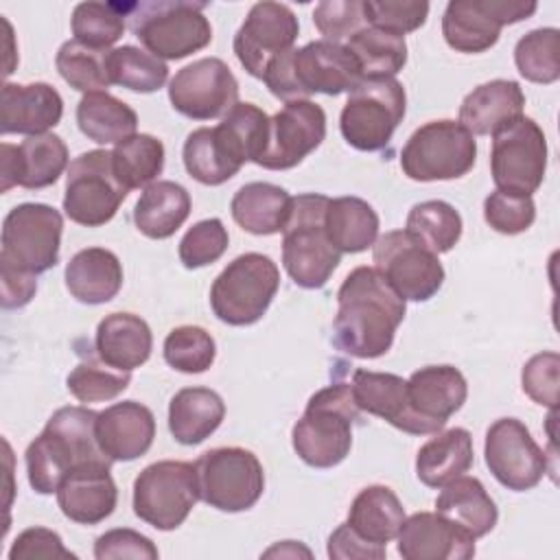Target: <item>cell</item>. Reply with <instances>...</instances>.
Here are the masks:
<instances>
[{
  "mask_svg": "<svg viewBox=\"0 0 560 560\" xmlns=\"http://www.w3.org/2000/svg\"><path fill=\"white\" fill-rule=\"evenodd\" d=\"M405 313L407 302L374 267H357L337 291L335 346L357 359H378L392 348Z\"/></svg>",
  "mask_w": 560,
  "mask_h": 560,
  "instance_id": "6da1fadb",
  "label": "cell"
},
{
  "mask_svg": "<svg viewBox=\"0 0 560 560\" xmlns=\"http://www.w3.org/2000/svg\"><path fill=\"white\" fill-rule=\"evenodd\" d=\"M98 413L88 407L57 409L42 433L26 446L28 483L39 494H52L81 464L112 462L96 442Z\"/></svg>",
  "mask_w": 560,
  "mask_h": 560,
  "instance_id": "7a4b0ae2",
  "label": "cell"
},
{
  "mask_svg": "<svg viewBox=\"0 0 560 560\" xmlns=\"http://www.w3.org/2000/svg\"><path fill=\"white\" fill-rule=\"evenodd\" d=\"M262 81L276 98L289 103L311 94L337 96L352 92L363 81V72L343 44L317 39L276 57Z\"/></svg>",
  "mask_w": 560,
  "mask_h": 560,
  "instance_id": "3957f363",
  "label": "cell"
},
{
  "mask_svg": "<svg viewBox=\"0 0 560 560\" xmlns=\"http://www.w3.org/2000/svg\"><path fill=\"white\" fill-rule=\"evenodd\" d=\"M359 413L350 383L322 387L308 398L302 418L293 424V451L313 468L341 464L350 453L352 424Z\"/></svg>",
  "mask_w": 560,
  "mask_h": 560,
  "instance_id": "277c9868",
  "label": "cell"
},
{
  "mask_svg": "<svg viewBox=\"0 0 560 560\" xmlns=\"http://www.w3.org/2000/svg\"><path fill=\"white\" fill-rule=\"evenodd\" d=\"M326 203L328 197L319 192L293 197L282 230V265L302 289H322L341 260V254L326 234Z\"/></svg>",
  "mask_w": 560,
  "mask_h": 560,
  "instance_id": "5b68a950",
  "label": "cell"
},
{
  "mask_svg": "<svg viewBox=\"0 0 560 560\" xmlns=\"http://www.w3.org/2000/svg\"><path fill=\"white\" fill-rule=\"evenodd\" d=\"M203 2L151 0L129 2V26L158 59H184L212 42V26Z\"/></svg>",
  "mask_w": 560,
  "mask_h": 560,
  "instance_id": "8992f818",
  "label": "cell"
},
{
  "mask_svg": "<svg viewBox=\"0 0 560 560\" xmlns=\"http://www.w3.org/2000/svg\"><path fill=\"white\" fill-rule=\"evenodd\" d=\"M280 287L278 265L258 252L236 256L214 278L210 306L217 319L230 326H252L269 308Z\"/></svg>",
  "mask_w": 560,
  "mask_h": 560,
  "instance_id": "52a82bcc",
  "label": "cell"
},
{
  "mask_svg": "<svg viewBox=\"0 0 560 560\" xmlns=\"http://www.w3.org/2000/svg\"><path fill=\"white\" fill-rule=\"evenodd\" d=\"M477 160L475 136L457 120H431L418 127L400 151V168L413 182L464 177Z\"/></svg>",
  "mask_w": 560,
  "mask_h": 560,
  "instance_id": "ba28073f",
  "label": "cell"
},
{
  "mask_svg": "<svg viewBox=\"0 0 560 560\" xmlns=\"http://www.w3.org/2000/svg\"><path fill=\"white\" fill-rule=\"evenodd\" d=\"M407 94L394 77L363 79L343 103L339 129L357 151H381L405 118Z\"/></svg>",
  "mask_w": 560,
  "mask_h": 560,
  "instance_id": "9c48e42d",
  "label": "cell"
},
{
  "mask_svg": "<svg viewBox=\"0 0 560 560\" xmlns=\"http://www.w3.org/2000/svg\"><path fill=\"white\" fill-rule=\"evenodd\" d=\"M63 217L48 203L26 201L2 221L0 265L39 276L59 262Z\"/></svg>",
  "mask_w": 560,
  "mask_h": 560,
  "instance_id": "30bf717a",
  "label": "cell"
},
{
  "mask_svg": "<svg viewBox=\"0 0 560 560\" xmlns=\"http://www.w3.org/2000/svg\"><path fill=\"white\" fill-rule=\"evenodd\" d=\"M199 499L219 512H245L258 503L265 490L260 459L241 446L206 451L197 462Z\"/></svg>",
  "mask_w": 560,
  "mask_h": 560,
  "instance_id": "8fae6325",
  "label": "cell"
},
{
  "mask_svg": "<svg viewBox=\"0 0 560 560\" xmlns=\"http://www.w3.org/2000/svg\"><path fill=\"white\" fill-rule=\"evenodd\" d=\"M199 501L195 464L162 459L149 464L133 481V512L147 525L177 529Z\"/></svg>",
  "mask_w": 560,
  "mask_h": 560,
  "instance_id": "7c38bea8",
  "label": "cell"
},
{
  "mask_svg": "<svg viewBox=\"0 0 560 560\" xmlns=\"http://www.w3.org/2000/svg\"><path fill=\"white\" fill-rule=\"evenodd\" d=\"M127 192L116 177L112 151H85L66 171L63 212L79 225L98 228L116 217Z\"/></svg>",
  "mask_w": 560,
  "mask_h": 560,
  "instance_id": "4fadbf2b",
  "label": "cell"
},
{
  "mask_svg": "<svg viewBox=\"0 0 560 560\" xmlns=\"http://www.w3.org/2000/svg\"><path fill=\"white\" fill-rule=\"evenodd\" d=\"M547 173V138L529 116H518L492 133L490 175L497 190L536 192Z\"/></svg>",
  "mask_w": 560,
  "mask_h": 560,
  "instance_id": "5bb4252c",
  "label": "cell"
},
{
  "mask_svg": "<svg viewBox=\"0 0 560 560\" xmlns=\"http://www.w3.org/2000/svg\"><path fill=\"white\" fill-rule=\"evenodd\" d=\"M374 269L407 302H427L444 284V267L435 252L407 230H392L372 245Z\"/></svg>",
  "mask_w": 560,
  "mask_h": 560,
  "instance_id": "9a60e30c",
  "label": "cell"
},
{
  "mask_svg": "<svg viewBox=\"0 0 560 560\" xmlns=\"http://www.w3.org/2000/svg\"><path fill=\"white\" fill-rule=\"evenodd\" d=\"M536 9V2L523 0H451L442 15V35L457 52H486L499 42L505 24L523 22Z\"/></svg>",
  "mask_w": 560,
  "mask_h": 560,
  "instance_id": "2e32d148",
  "label": "cell"
},
{
  "mask_svg": "<svg viewBox=\"0 0 560 560\" xmlns=\"http://www.w3.org/2000/svg\"><path fill=\"white\" fill-rule=\"evenodd\" d=\"M483 457L492 477L512 492L532 490L549 470L547 453L518 418H499L488 427Z\"/></svg>",
  "mask_w": 560,
  "mask_h": 560,
  "instance_id": "e0dca14e",
  "label": "cell"
},
{
  "mask_svg": "<svg viewBox=\"0 0 560 560\" xmlns=\"http://www.w3.org/2000/svg\"><path fill=\"white\" fill-rule=\"evenodd\" d=\"M168 101L186 118L212 120L238 103V81L223 59L203 57L175 72L168 81Z\"/></svg>",
  "mask_w": 560,
  "mask_h": 560,
  "instance_id": "ac0fdd59",
  "label": "cell"
},
{
  "mask_svg": "<svg viewBox=\"0 0 560 560\" xmlns=\"http://www.w3.org/2000/svg\"><path fill=\"white\" fill-rule=\"evenodd\" d=\"M300 33V22L291 7L282 2H256L234 35V52L241 66L256 79L267 66L291 50Z\"/></svg>",
  "mask_w": 560,
  "mask_h": 560,
  "instance_id": "d6986e66",
  "label": "cell"
},
{
  "mask_svg": "<svg viewBox=\"0 0 560 560\" xmlns=\"http://www.w3.org/2000/svg\"><path fill=\"white\" fill-rule=\"evenodd\" d=\"M326 138V112L322 105L302 98L289 101L269 118V140L258 166L289 171L313 153Z\"/></svg>",
  "mask_w": 560,
  "mask_h": 560,
  "instance_id": "ffe728a7",
  "label": "cell"
},
{
  "mask_svg": "<svg viewBox=\"0 0 560 560\" xmlns=\"http://www.w3.org/2000/svg\"><path fill=\"white\" fill-rule=\"evenodd\" d=\"M68 147L57 133L26 136L20 144H0V190L52 186L68 168Z\"/></svg>",
  "mask_w": 560,
  "mask_h": 560,
  "instance_id": "44dd1931",
  "label": "cell"
},
{
  "mask_svg": "<svg viewBox=\"0 0 560 560\" xmlns=\"http://www.w3.org/2000/svg\"><path fill=\"white\" fill-rule=\"evenodd\" d=\"M350 387L354 402L361 411L378 416L405 433L429 435L442 431L411 409L407 396V381L398 374L354 370Z\"/></svg>",
  "mask_w": 560,
  "mask_h": 560,
  "instance_id": "7402d4cb",
  "label": "cell"
},
{
  "mask_svg": "<svg viewBox=\"0 0 560 560\" xmlns=\"http://www.w3.org/2000/svg\"><path fill=\"white\" fill-rule=\"evenodd\" d=\"M396 540L405 560H468L475 556V538L438 512L405 516Z\"/></svg>",
  "mask_w": 560,
  "mask_h": 560,
  "instance_id": "603a6c76",
  "label": "cell"
},
{
  "mask_svg": "<svg viewBox=\"0 0 560 560\" xmlns=\"http://www.w3.org/2000/svg\"><path fill=\"white\" fill-rule=\"evenodd\" d=\"M109 468L112 462L81 464L61 481L55 494L66 518L79 525H96L116 510L118 488Z\"/></svg>",
  "mask_w": 560,
  "mask_h": 560,
  "instance_id": "cb8c5ba5",
  "label": "cell"
},
{
  "mask_svg": "<svg viewBox=\"0 0 560 560\" xmlns=\"http://www.w3.org/2000/svg\"><path fill=\"white\" fill-rule=\"evenodd\" d=\"M63 116V98L50 83H4L0 92V131L42 136Z\"/></svg>",
  "mask_w": 560,
  "mask_h": 560,
  "instance_id": "d4e9b609",
  "label": "cell"
},
{
  "mask_svg": "<svg viewBox=\"0 0 560 560\" xmlns=\"http://www.w3.org/2000/svg\"><path fill=\"white\" fill-rule=\"evenodd\" d=\"M182 158L186 173L206 186H221L232 179L245 162H249L245 149L223 122L190 131L184 142Z\"/></svg>",
  "mask_w": 560,
  "mask_h": 560,
  "instance_id": "484cf974",
  "label": "cell"
},
{
  "mask_svg": "<svg viewBox=\"0 0 560 560\" xmlns=\"http://www.w3.org/2000/svg\"><path fill=\"white\" fill-rule=\"evenodd\" d=\"M155 438L153 411L136 400H122L98 411L96 442L112 462L142 457Z\"/></svg>",
  "mask_w": 560,
  "mask_h": 560,
  "instance_id": "4316f807",
  "label": "cell"
},
{
  "mask_svg": "<svg viewBox=\"0 0 560 560\" xmlns=\"http://www.w3.org/2000/svg\"><path fill=\"white\" fill-rule=\"evenodd\" d=\"M407 396L420 418L442 429L466 402L468 383L453 365H427L407 378Z\"/></svg>",
  "mask_w": 560,
  "mask_h": 560,
  "instance_id": "83f0119b",
  "label": "cell"
},
{
  "mask_svg": "<svg viewBox=\"0 0 560 560\" xmlns=\"http://www.w3.org/2000/svg\"><path fill=\"white\" fill-rule=\"evenodd\" d=\"M525 94L516 81L492 79L468 92L459 105V125L472 136H492L523 116Z\"/></svg>",
  "mask_w": 560,
  "mask_h": 560,
  "instance_id": "f1b7e54d",
  "label": "cell"
},
{
  "mask_svg": "<svg viewBox=\"0 0 560 560\" xmlns=\"http://www.w3.org/2000/svg\"><path fill=\"white\" fill-rule=\"evenodd\" d=\"M94 348L103 363L122 372H133L149 361L153 335L140 315L109 313L96 326Z\"/></svg>",
  "mask_w": 560,
  "mask_h": 560,
  "instance_id": "f546056e",
  "label": "cell"
},
{
  "mask_svg": "<svg viewBox=\"0 0 560 560\" xmlns=\"http://www.w3.org/2000/svg\"><path fill=\"white\" fill-rule=\"evenodd\" d=\"M66 289L83 304H105L122 287V265L105 247H85L77 252L63 271Z\"/></svg>",
  "mask_w": 560,
  "mask_h": 560,
  "instance_id": "4dcf8cb0",
  "label": "cell"
},
{
  "mask_svg": "<svg viewBox=\"0 0 560 560\" xmlns=\"http://www.w3.org/2000/svg\"><path fill=\"white\" fill-rule=\"evenodd\" d=\"M291 201L293 197L278 184L249 182L234 192L230 212L241 230L256 236H271L284 230Z\"/></svg>",
  "mask_w": 560,
  "mask_h": 560,
  "instance_id": "1f68e13d",
  "label": "cell"
},
{
  "mask_svg": "<svg viewBox=\"0 0 560 560\" xmlns=\"http://www.w3.org/2000/svg\"><path fill=\"white\" fill-rule=\"evenodd\" d=\"M223 418L225 402L210 387H184L168 402V431L184 446L201 444Z\"/></svg>",
  "mask_w": 560,
  "mask_h": 560,
  "instance_id": "d6a6232c",
  "label": "cell"
},
{
  "mask_svg": "<svg viewBox=\"0 0 560 560\" xmlns=\"http://www.w3.org/2000/svg\"><path fill=\"white\" fill-rule=\"evenodd\" d=\"M435 512L459 525L475 540L490 534L497 525L499 510L477 477H457L442 486L435 499Z\"/></svg>",
  "mask_w": 560,
  "mask_h": 560,
  "instance_id": "836d02e7",
  "label": "cell"
},
{
  "mask_svg": "<svg viewBox=\"0 0 560 560\" xmlns=\"http://www.w3.org/2000/svg\"><path fill=\"white\" fill-rule=\"evenodd\" d=\"M188 190L171 179L149 184L133 206V223L147 238L173 236L190 214Z\"/></svg>",
  "mask_w": 560,
  "mask_h": 560,
  "instance_id": "e575fe53",
  "label": "cell"
},
{
  "mask_svg": "<svg viewBox=\"0 0 560 560\" xmlns=\"http://www.w3.org/2000/svg\"><path fill=\"white\" fill-rule=\"evenodd\" d=\"M472 462V435L462 427H453L442 433L438 431L420 446L416 455V475L424 486L442 488L468 472Z\"/></svg>",
  "mask_w": 560,
  "mask_h": 560,
  "instance_id": "d590c367",
  "label": "cell"
},
{
  "mask_svg": "<svg viewBox=\"0 0 560 560\" xmlns=\"http://www.w3.org/2000/svg\"><path fill=\"white\" fill-rule=\"evenodd\" d=\"M405 521V508L396 492L387 486L374 483L359 490L348 510V525L368 542L387 547L398 536Z\"/></svg>",
  "mask_w": 560,
  "mask_h": 560,
  "instance_id": "8d00e7d4",
  "label": "cell"
},
{
  "mask_svg": "<svg viewBox=\"0 0 560 560\" xmlns=\"http://www.w3.org/2000/svg\"><path fill=\"white\" fill-rule=\"evenodd\" d=\"M324 225L339 254H359L378 238V214L361 197H335L326 203Z\"/></svg>",
  "mask_w": 560,
  "mask_h": 560,
  "instance_id": "74e56055",
  "label": "cell"
},
{
  "mask_svg": "<svg viewBox=\"0 0 560 560\" xmlns=\"http://www.w3.org/2000/svg\"><path fill=\"white\" fill-rule=\"evenodd\" d=\"M77 125L96 144H118L136 133L138 114L109 92H90L77 105Z\"/></svg>",
  "mask_w": 560,
  "mask_h": 560,
  "instance_id": "f35d334b",
  "label": "cell"
},
{
  "mask_svg": "<svg viewBox=\"0 0 560 560\" xmlns=\"http://www.w3.org/2000/svg\"><path fill=\"white\" fill-rule=\"evenodd\" d=\"M346 48L354 55L363 79L394 77L407 63L405 37L378 26H363L348 39Z\"/></svg>",
  "mask_w": 560,
  "mask_h": 560,
  "instance_id": "ab89813d",
  "label": "cell"
},
{
  "mask_svg": "<svg viewBox=\"0 0 560 560\" xmlns=\"http://www.w3.org/2000/svg\"><path fill=\"white\" fill-rule=\"evenodd\" d=\"M112 160L116 177L127 190L147 188L164 168V144L151 133H133L114 147Z\"/></svg>",
  "mask_w": 560,
  "mask_h": 560,
  "instance_id": "60d3db41",
  "label": "cell"
},
{
  "mask_svg": "<svg viewBox=\"0 0 560 560\" xmlns=\"http://www.w3.org/2000/svg\"><path fill=\"white\" fill-rule=\"evenodd\" d=\"M462 228L459 212L442 199H429L411 206L405 223V230L435 254L451 252L462 236Z\"/></svg>",
  "mask_w": 560,
  "mask_h": 560,
  "instance_id": "b9f144b4",
  "label": "cell"
},
{
  "mask_svg": "<svg viewBox=\"0 0 560 560\" xmlns=\"http://www.w3.org/2000/svg\"><path fill=\"white\" fill-rule=\"evenodd\" d=\"M109 81L131 92L149 94L160 90L168 79V66L136 46H118L107 52Z\"/></svg>",
  "mask_w": 560,
  "mask_h": 560,
  "instance_id": "7bdbcfd3",
  "label": "cell"
},
{
  "mask_svg": "<svg viewBox=\"0 0 560 560\" xmlns=\"http://www.w3.org/2000/svg\"><path fill=\"white\" fill-rule=\"evenodd\" d=\"M127 11L129 2H79L70 18L72 35L90 48L107 50L122 37Z\"/></svg>",
  "mask_w": 560,
  "mask_h": 560,
  "instance_id": "ee69618b",
  "label": "cell"
},
{
  "mask_svg": "<svg viewBox=\"0 0 560 560\" xmlns=\"http://www.w3.org/2000/svg\"><path fill=\"white\" fill-rule=\"evenodd\" d=\"M514 63L523 79L549 85L560 79V33L553 26L525 33L514 46Z\"/></svg>",
  "mask_w": 560,
  "mask_h": 560,
  "instance_id": "f6af8a7d",
  "label": "cell"
},
{
  "mask_svg": "<svg viewBox=\"0 0 560 560\" xmlns=\"http://www.w3.org/2000/svg\"><path fill=\"white\" fill-rule=\"evenodd\" d=\"M107 52L109 50H96L77 39H68L59 46L55 66L70 88L83 94L107 92L112 85L107 74Z\"/></svg>",
  "mask_w": 560,
  "mask_h": 560,
  "instance_id": "bcb514c9",
  "label": "cell"
},
{
  "mask_svg": "<svg viewBox=\"0 0 560 560\" xmlns=\"http://www.w3.org/2000/svg\"><path fill=\"white\" fill-rule=\"evenodd\" d=\"M164 361L184 374L206 372L217 357V343L212 335L201 326H177L173 328L162 346Z\"/></svg>",
  "mask_w": 560,
  "mask_h": 560,
  "instance_id": "7dc6e473",
  "label": "cell"
},
{
  "mask_svg": "<svg viewBox=\"0 0 560 560\" xmlns=\"http://www.w3.org/2000/svg\"><path fill=\"white\" fill-rule=\"evenodd\" d=\"M131 383V372L116 370L101 359L81 361L66 378L68 392L79 402H105L120 396Z\"/></svg>",
  "mask_w": 560,
  "mask_h": 560,
  "instance_id": "c3c4849f",
  "label": "cell"
},
{
  "mask_svg": "<svg viewBox=\"0 0 560 560\" xmlns=\"http://www.w3.org/2000/svg\"><path fill=\"white\" fill-rule=\"evenodd\" d=\"M230 243V234L221 219H203L197 221L192 228L186 230V234L179 241L177 254L186 269H199L206 265L217 262Z\"/></svg>",
  "mask_w": 560,
  "mask_h": 560,
  "instance_id": "681fc988",
  "label": "cell"
},
{
  "mask_svg": "<svg viewBox=\"0 0 560 560\" xmlns=\"http://www.w3.org/2000/svg\"><path fill=\"white\" fill-rule=\"evenodd\" d=\"M483 219L499 234H521L532 228L536 219V206L529 195L492 190L483 201Z\"/></svg>",
  "mask_w": 560,
  "mask_h": 560,
  "instance_id": "f907efd6",
  "label": "cell"
},
{
  "mask_svg": "<svg viewBox=\"0 0 560 560\" xmlns=\"http://www.w3.org/2000/svg\"><path fill=\"white\" fill-rule=\"evenodd\" d=\"M368 26H378L405 37L418 31L429 15V2L420 0H363Z\"/></svg>",
  "mask_w": 560,
  "mask_h": 560,
  "instance_id": "816d5d0a",
  "label": "cell"
},
{
  "mask_svg": "<svg viewBox=\"0 0 560 560\" xmlns=\"http://www.w3.org/2000/svg\"><path fill=\"white\" fill-rule=\"evenodd\" d=\"M313 24L326 42L339 44L346 37L350 39L368 26L363 0H324L313 9Z\"/></svg>",
  "mask_w": 560,
  "mask_h": 560,
  "instance_id": "f5cc1de1",
  "label": "cell"
},
{
  "mask_svg": "<svg viewBox=\"0 0 560 560\" xmlns=\"http://www.w3.org/2000/svg\"><path fill=\"white\" fill-rule=\"evenodd\" d=\"M558 352H538L534 354L521 372L523 392L538 405L556 409L558 407Z\"/></svg>",
  "mask_w": 560,
  "mask_h": 560,
  "instance_id": "db71d44e",
  "label": "cell"
},
{
  "mask_svg": "<svg viewBox=\"0 0 560 560\" xmlns=\"http://www.w3.org/2000/svg\"><path fill=\"white\" fill-rule=\"evenodd\" d=\"M158 556H160V551L153 545V540L136 529H129V527L109 529V532L101 534L94 542L96 560H122V558L158 560Z\"/></svg>",
  "mask_w": 560,
  "mask_h": 560,
  "instance_id": "11a10c76",
  "label": "cell"
},
{
  "mask_svg": "<svg viewBox=\"0 0 560 560\" xmlns=\"http://www.w3.org/2000/svg\"><path fill=\"white\" fill-rule=\"evenodd\" d=\"M77 560V556L63 547L61 536L48 527L24 529L9 549V560Z\"/></svg>",
  "mask_w": 560,
  "mask_h": 560,
  "instance_id": "9f6ffc18",
  "label": "cell"
},
{
  "mask_svg": "<svg viewBox=\"0 0 560 560\" xmlns=\"http://www.w3.org/2000/svg\"><path fill=\"white\" fill-rule=\"evenodd\" d=\"M328 558L332 560H383L387 547L372 545L361 538L348 523H341L328 536Z\"/></svg>",
  "mask_w": 560,
  "mask_h": 560,
  "instance_id": "6f0895ef",
  "label": "cell"
},
{
  "mask_svg": "<svg viewBox=\"0 0 560 560\" xmlns=\"http://www.w3.org/2000/svg\"><path fill=\"white\" fill-rule=\"evenodd\" d=\"M0 284H2V306L22 308L33 300L37 291V276L0 265Z\"/></svg>",
  "mask_w": 560,
  "mask_h": 560,
  "instance_id": "680465c9",
  "label": "cell"
},
{
  "mask_svg": "<svg viewBox=\"0 0 560 560\" xmlns=\"http://www.w3.org/2000/svg\"><path fill=\"white\" fill-rule=\"evenodd\" d=\"M311 556V551L306 547H300L295 540H284L271 549L265 551V556Z\"/></svg>",
  "mask_w": 560,
  "mask_h": 560,
  "instance_id": "91938a15",
  "label": "cell"
}]
</instances>
